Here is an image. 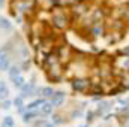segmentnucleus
<instances>
[{
    "label": "nucleus",
    "instance_id": "1",
    "mask_svg": "<svg viewBox=\"0 0 129 127\" xmlns=\"http://www.w3.org/2000/svg\"><path fill=\"white\" fill-rule=\"evenodd\" d=\"M53 26L56 27V29H59V30H63L66 29V26H68V23H69V18L64 15V12H56L54 15H53Z\"/></svg>",
    "mask_w": 129,
    "mask_h": 127
},
{
    "label": "nucleus",
    "instance_id": "2",
    "mask_svg": "<svg viewBox=\"0 0 129 127\" xmlns=\"http://www.w3.org/2000/svg\"><path fill=\"white\" fill-rule=\"evenodd\" d=\"M90 87V81L86 78H75L72 81V90L75 93H84Z\"/></svg>",
    "mask_w": 129,
    "mask_h": 127
},
{
    "label": "nucleus",
    "instance_id": "3",
    "mask_svg": "<svg viewBox=\"0 0 129 127\" xmlns=\"http://www.w3.org/2000/svg\"><path fill=\"white\" fill-rule=\"evenodd\" d=\"M64 99H66V93L64 91H54V94L50 97V102L54 108H60L63 105Z\"/></svg>",
    "mask_w": 129,
    "mask_h": 127
},
{
    "label": "nucleus",
    "instance_id": "4",
    "mask_svg": "<svg viewBox=\"0 0 129 127\" xmlns=\"http://www.w3.org/2000/svg\"><path fill=\"white\" fill-rule=\"evenodd\" d=\"M35 90H36V84H35V81L26 82V84L21 87V96H23V97H27V96H35Z\"/></svg>",
    "mask_w": 129,
    "mask_h": 127
},
{
    "label": "nucleus",
    "instance_id": "5",
    "mask_svg": "<svg viewBox=\"0 0 129 127\" xmlns=\"http://www.w3.org/2000/svg\"><path fill=\"white\" fill-rule=\"evenodd\" d=\"M39 115V109H32V111H26L24 114H23V123L24 124H29V123H32L33 120L36 118Z\"/></svg>",
    "mask_w": 129,
    "mask_h": 127
},
{
    "label": "nucleus",
    "instance_id": "6",
    "mask_svg": "<svg viewBox=\"0 0 129 127\" xmlns=\"http://www.w3.org/2000/svg\"><path fill=\"white\" fill-rule=\"evenodd\" d=\"M53 109H54V106L51 105V102H45L41 108H39V115H51L53 114Z\"/></svg>",
    "mask_w": 129,
    "mask_h": 127
},
{
    "label": "nucleus",
    "instance_id": "7",
    "mask_svg": "<svg viewBox=\"0 0 129 127\" xmlns=\"http://www.w3.org/2000/svg\"><path fill=\"white\" fill-rule=\"evenodd\" d=\"M45 102H47V99H44V97H42V99H36V100H33L32 103L26 105V109H27V111H32V109H39V108H41Z\"/></svg>",
    "mask_w": 129,
    "mask_h": 127
},
{
    "label": "nucleus",
    "instance_id": "8",
    "mask_svg": "<svg viewBox=\"0 0 129 127\" xmlns=\"http://www.w3.org/2000/svg\"><path fill=\"white\" fill-rule=\"evenodd\" d=\"M21 67L20 66H15V64H11V67L8 69V76H9V79H12V78H15V76H18V75H21Z\"/></svg>",
    "mask_w": 129,
    "mask_h": 127
},
{
    "label": "nucleus",
    "instance_id": "9",
    "mask_svg": "<svg viewBox=\"0 0 129 127\" xmlns=\"http://www.w3.org/2000/svg\"><path fill=\"white\" fill-rule=\"evenodd\" d=\"M0 29H2V30H5V32H12L14 26H12V23H11L8 18L0 17Z\"/></svg>",
    "mask_w": 129,
    "mask_h": 127
},
{
    "label": "nucleus",
    "instance_id": "10",
    "mask_svg": "<svg viewBox=\"0 0 129 127\" xmlns=\"http://www.w3.org/2000/svg\"><path fill=\"white\" fill-rule=\"evenodd\" d=\"M110 109H111V108H110V103H108V102H101L99 106H98V109H96V115H101V117H102V115H104L105 112H108Z\"/></svg>",
    "mask_w": 129,
    "mask_h": 127
},
{
    "label": "nucleus",
    "instance_id": "11",
    "mask_svg": "<svg viewBox=\"0 0 129 127\" xmlns=\"http://www.w3.org/2000/svg\"><path fill=\"white\" fill-rule=\"evenodd\" d=\"M11 81H12L14 87H15V88H18V90H21V87H23V85L26 84V79H24V76H23V75H18V76L12 78Z\"/></svg>",
    "mask_w": 129,
    "mask_h": 127
},
{
    "label": "nucleus",
    "instance_id": "12",
    "mask_svg": "<svg viewBox=\"0 0 129 127\" xmlns=\"http://www.w3.org/2000/svg\"><path fill=\"white\" fill-rule=\"evenodd\" d=\"M5 99H9V88L3 81H0V100H5Z\"/></svg>",
    "mask_w": 129,
    "mask_h": 127
},
{
    "label": "nucleus",
    "instance_id": "13",
    "mask_svg": "<svg viewBox=\"0 0 129 127\" xmlns=\"http://www.w3.org/2000/svg\"><path fill=\"white\" fill-rule=\"evenodd\" d=\"M53 94H54V88L53 87H42L41 88V96L44 99H50Z\"/></svg>",
    "mask_w": 129,
    "mask_h": 127
},
{
    "label": "nucleus",
    "instance_id": "14",
    "mask_svg": "<svg viewBox=\"0 0 129 127\" xmlns=\"http://www.w3.org/2000/svg\"><path fill=\"white\" fill-rule=\"evenodd\" d=\"M11 67V58L9 57H3V58H0V70L2 72H8V69Z\"/></svg>",
    "mask_w": 129,
    "mask_h": 127
},
{
    "label": "nucleus",
    "instance_id": "15",
    "mask_svg": "<svg viewBox=\"0 0 129 127\" xmlns=\"http://www.w3.org/2000/svg\"><path fill=\"white\" fill-rule=\"evenodd\" d=\"M2 127H15V121H14V118L12 117H5L3 120H2Z\"/></svg>",
    "mask_w": 129,
    "mask_h": 127
},
{
    "label": "nucleus",
    "instance_id": "16",
    "mask_svg": "<svg viewBox=\"0 0 129 127\" xmlns=\"http://www.w3.org/2000/svg\"><path fill=\"white\" fill-rule=\"evenodd\" d=\"M93 36H95V37H99V36H102V34H104V26H102V24H96V26H95V27H93Z\"/></svg>",
    "mask_w": 129,
    "mask_h": 127
},
{
    "label": "nucleus",
    "instance_id": "17",
    "mask_svg": "<svg viewBox=\"0 0 129 127\" xmlns=\"http://www.w3.org/2000/svg\"><path fill=\"white\" fill-rule=\"evenodd\" d=\"M51 123H54L56 126L62 124V123H63V120H62V115H60V114H51Z\"/></svg>",
    "mask_w": 129,
    "mask_h": 127
},
{
    "label": "nucleus",
    "instance_id": "18",
    "mask_svg": "<svg viewBox=\"0 0 129 127\" xmlns=\"http://www.w3.org/2000/svg\"><path fill=\"white\" fill-rule=\"evenodd\" d=\"M74 9H75L74 12L80 15V14H84V12H86V9H87V6H86V5H78V6H75Z\"/></svg>",
    "mask_w": 129,
    "mask_h": 127
},
{
    "label": "nucleus",
    "instance_id": "19",
    "mask_svg": "<svg viewBox=\"0 0 129 127\" xmlns=\"http://www.w3.org/2000/svg\"><path fill=\"white\" fill-rule=\"evenodd\" d=\"M14 103H12V100H9V99H5L3 100V103H2V108L3 109H11V106H12Z\"/></svg>",
    "mask_w": 129,
    "mask_h": 127
},
{
    "label": "nucleus",
    "instance_id": "20",
    "mask_svg": "<svg viewBox=\"0 0 129 127\" xmlns=\"http://www.w3.org/2000/svg\"><path fill=\"white\" fill-rule=\"evenodd\" d=\"M95 115H96V112H93V111H89V112L86 114V120H87L89 123H92V121L95 120Z\"/></svg>",
    "mask_w": 129,
    "mask_h": 127
},
{
    "label": "nucleus",
    "instance_id": "21",
    "mask_svg": "<svg viewBox=\"0 0 129 127\" xmlns=\"http://www.w3.org/2000/svg\"><path fill=\"white\" fill-rule=\"evenodd\" d=\"M29 67H30V60H29V58H24V63L21 66V70H23V72H27Z\"/></svg>",
    "mask_w": 129,
    "mask_h": 127
},
{
    "label": "nucleus",
    "instance_id": "22",
    "mask_svg": "<svg viewBox=\"0 0 129 127\" xmlns=\"http://www.w3.org/2000/svg\"><path fill=\"white\" fill-rule=\"evenodd\" d=\"M45 127H56V124H54V123H47Z\"/></svg>",
    "mask_w": 129,
    "mask_h": 127
},
{
    "label": "nucleus",
    "instance_id": "23",
    "mask_svg": "<svg viewBox=\"0 0 129 127\" xmlns=\"http://www.w3.org/2000/svg\"><path fill=\"white\" fill-rule=\"evenodd\" d=\"M78 127H89V124H81V126H78Z\"/></svg>",
    "mask_w": 129,
    "mask_h": 127
},
{
    "label": "nucleus",
    "instance_id": "24",
    "mask_svg": "<svg viewBox=\"0 0 129 127\" xmlns=\"http://www.w3.org/2000/svg\"><path fill=\"white\" fill-rule=\"evenodd\" d=\"M0 6H3V0H0Z\"/></svg>",
    "mask_w": 129,
    "mask_h": 127
}]
</instances>
